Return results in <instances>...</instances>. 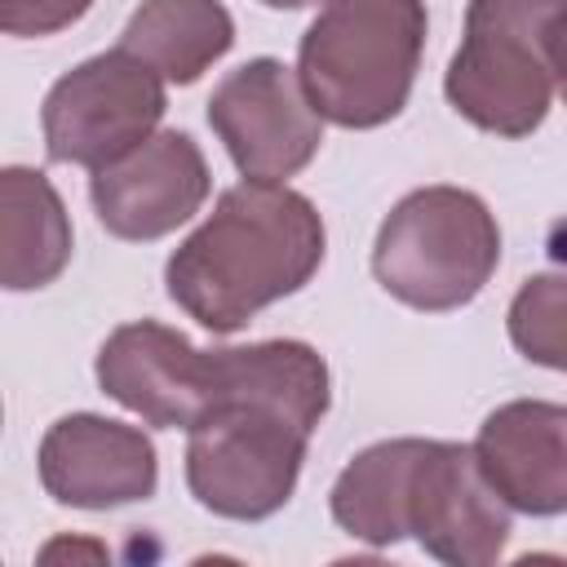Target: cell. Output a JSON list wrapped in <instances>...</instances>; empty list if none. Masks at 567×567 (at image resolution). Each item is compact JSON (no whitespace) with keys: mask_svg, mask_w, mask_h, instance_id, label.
Returning a JSON list of instances; mask_svg holds the SVG:
<instances>
[{"mask_svg":"<svg viewBox=\"0 0 567 567\" xmlns=\"http://www.w3.org/2000/svg\"><path fill=\"white\" fill-rule=\"evenodd\" d=\"M208 124L235 168L252 182H288L323 146V115L301 75L279 58L235 66L208 97Z\"/></svg>","mask_w":567,"mask_h":567,"instance_id":"ba28073f","label":"cell"},{"mask_svg":"<svg viewBox=\"0 0 567 567\" xmlns=\"http://www.w3.org/2000/svg\"><path fill=\"white\" fill-rule=\"evenodd\" d=\"M474 456L509 509L567 514V403L514 399L483 416Z\"/></svg>","mask_w":567,"mask_h":567,"instance_id":"7c38bea8","label":"cell"},{"mask_svg":"<svg viewBox=\"0 0 567 567\" xmlns=\"http://www.w3.org/2000/svg\"><path fill=\"white\" fill-rule=\"evenodd\" d=\"M505 328L523 359L567 372V270L523 279V288L509 301Z\"/></svg>","mask_w":567,"mask_h":567,"instance_id":"2e32d148","label":"cell"},{"mask_svg":"<svg viewBox=\"0 0 567 567\" xmlns=\"http://www.w3.org/2000/svg\"><path fill=\"white\" fill-rule=\"evenodd\" d=\"M164 84L168 80L128 49L84 58L44 93L40 128L49 159L80 168H102L120 159L124 151L146 142L164 120Z\"/></svg>","mask_w":567,"mask_h":567,"instance_id":"8992f818","label":"cell"},{"mask_svg":"<svg viewBox=\"0 0 567 567\" xmlns=\"http://www.w3.org/2000/svg\"><path fill=\"white\" fill-rule=\"evenodd\" d=\"M93 9V0H0V27L22 40L58 35L71 22H80Z\"/></svg>","mask_w":567,"mask_h":567,"instance_id":"e0dca14e","label":"cell"},{"mask_svg":"<svg viewBox=\"0 0 567 567\" xmlns=\"http://www.w3.org/2000/svg\"><path fill=\"white\" fill-rule=\"evenodd\" d=\"M40 487L71 509H120L155 496L159 456L142 425L71 412L58 416L35 452Z\"/></svg>","mask_w":567,"mask_h":567,"instance_id":"8fae6325","label":"cell"},{"mask_svg":"<svg viewBox=\"0 0 567 567\" xmlns=\"http://www.w3.org/2000/svg\"><path fill=\"white\" fill-rule=\"evenodd\" d=\"M97 385L155 430H190L217 403L221 359L155 319L120 323L97 350Z\"/></svg>","mask_w":567,"mask_h":567,"instance_id":"9c48e42d","label":"cell"},{"mask_svg":"<svg viewBox=\"0 0 567 567\" xmlns=\"http://www.w3.org/2000/svg\"><path fill=\"white\" fill-rule=\"evenodd\" d=\"M213 190L199 142L182 128H159L120 159L93 168L89 199L106 235L151 244L186 226Z\"/></svg>","mask_w":567,"mask_h":567,"instance_id":"30bf717a","label":"cell"},{"mask_svg":"<svg viewBox=\"0 0 567 567\" xmlns=\"http://www.w3.org/2000/svg\"><path fill=\"white\" fill-rule=\"evenodd\" d=\"M567 75V0H470L443 93L461 120L496 137L545 124Z\"/></svg>","mask_w":567,"mask_h":567,"instance_id":"3957f363","label":"cell"},{"mask_svg":"<svg viewBox=\"0 0 567 567\" xmlns=\"http://www.w3.org/2000/svg\"><path fill=\"white\" fill-rule=\"evenodd\" d=\"M217 359V403L186 430V487L217 518L261 523L297 492L332 377L323 354L292 337L221 346Z\"/></svg>","mask_w":567,"mask_h":567,"instance_id":"6da1fadb","label":"cell"},{"mask_svg":"<svg viewBox=\"0 0 567 567\" xmlns=\"http://www.w3.org/2000/svg\"><path fill=\"white\" fill-rule=\"evenodd\" d=\"M323 217L301 190L244 177L173 248L164 288L199 328L230 337L266 306L301 292L323 266Z\"/></svg>","mask_w":567,"mask_h":567,"instance_id":"7a4b0ae2","label":"cell"},{"mask_svg":"<svg viewBox=\"0 0 567 567\" xmlns=\"http://www.w3.org/2000/svg\"><path fill=\"white\" fill-rule=\"evenodd\" d=\"M71 261V217L58 186L27 164L0 168V284L49 288Z\"/></svg>","mask_w":567,"mask_h":567,"instance_id":"4fadbf2b","label":"cell"},{"mask_svg":"<svg viewBox=\"0 0 567 567\" xmlns=\"http://www.w3.org/2000/svg\"><path fill=\"white\" fill-rule=\"evenodd\" d=\"M425 0H328L297 44V75L337 128L390 124L425 53Z\"/></svg>","mask_w":567,"mask_h":567,"instance_id":"277c9868","label":"cell"},{"mask_svg":"<svg viewBox=\"0 0 567 567\" xmlns=\"http://www.w3.org/2000/svg\"><path fill=\"white\" fill-rule=\"evenodd\" d=\"M230 44L235 18L221 0H142L120 31V49L155 66L168 84H195Z\"/></svg>","mask_w":567,"mask_h":567,"instance_id":"5bb4252c","label":"cell"},{"mask_svg":"<svg viewBox=\"0 0 567 567\" xmlns=\"http://www.w3.org/2000/svg\"><path fill=\"white\" fill-rule=\"evenodd\" d=\"M412 443L416 439H381V443L363 447L337 474V483L328 492V509L341 532H350L354 540H368L377 549L408 540L403 536V478H408Z\"/></svg>","mask_w":567,"mask_h":567,"instance_id":"9a60e30c","label":"cell"},{"mask_svg":"<svg viewBox=\"0 0 567 567\" xmlns=\"http://www.w3.org/2000/svg\"><path fill=\"white\" fill-rule=\"evenodd\" d=\"M403 532L452 567H487L505 554L514 509L487 483L474 443L416 439L403 478Z\"/></svg>","mask_w":567,"mask_h":567,"instance_id":"52a82bcc","label":"cell"},{"mask_svg":"<svg viewBox=\"0 0 567 567\" xmlns=\"http://www.w3.org/2000/svg\"><path fill=\"white\" fill-rule=\"evenodd\" d=\"M558 93H563V102H567V75H563V89H558Z\"/></svg>","mask_w":567,"mask_h":567,"instance_id":"d6986e66","label":"cell"},{"mask_svg":"<svg viewBox=\"0 0 567 567\" xmlns=\"http://www.w3.org/2000/svg\"><path fill=\"white\" fill-rule=\"evenodd\" d=\"M501 266V226L465 186L408 190L381 221L372 244L377 284L412 310L470 306Z\"/></svg>","mask_w":567,"mask_h":567,"instance_id":"5b68a950","label":"cell"},{"mask_svg":"<svg viewBox=\"0 0 567 567\" xmlns=\"http://www.w3.org/2000/svg\"><path fill=\"white\" fill-rule=\"evenodd\" d=\"M266 9H310V4H319V0H261ZM328 4V0H323Z\"/></svg>","mask_w":567,"mask_h":567,"instance_id":"ac0fdd59","label":"cell"}]
</instances>
